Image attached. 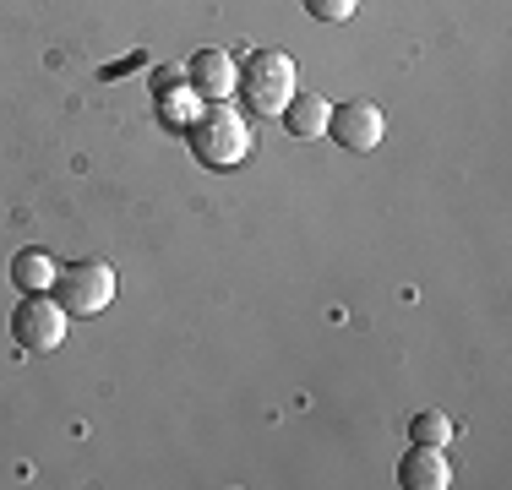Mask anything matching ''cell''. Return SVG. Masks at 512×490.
Instances as JSON below:
<instances>
[{
    "instance_id": "6da1fadb",
    "label": "cell",
    "mask_w": 512,
    "mask_h": 490,
    "mask_svg": "<svg viewBox=\"0 0 512 490\" xmlns=\"http://www.w3.org/2000/svg\"><path fill=\"white\" fill-rule=\"evenodd\" d=\"M186 142H191V153H197V164H207V169H235L240 158L251 153V131L229 104H207L186 126Z\"/></svg>"
},
{
    "instance_id": "7a4b0ae2",
    "label": "cell",
    "mask_w": 512,
    "mask_h": 490,
    "mask_svg": "<svg viewBox=\"0 0 512 490\" xmlns=\"http://www.w3.org/2000/svg\"><path fill=\"white\" fill-rule=\"evenodd\" d=\"M235 88L246 93V104L256 115H278V109L289 104V93H295V60H289L284 49H251L240 77H235Z\"/></svg>"
},
{
    "instance_id": "3957f363",
    "label": "cell",
    "mask_w": 512,
    "mask_h": 490,
    "mask_svg": "<svg viewBox=\"0 0 512 490\" xmlns=\"http://www.w3.org/2000/svg\"><path fill=\"white\" fill-rule=\"evenodd\" d=\"M55 300L66 305V316H99L115 300V267L88 256V262H71L66 273H55Z\"/></svg>"
},
{
    "instance_id": "277c9868",
    "label": "cell",
    "mask_w": 512,
    "mask_h": 490,
    "mask_svg": "<svg viewBox=\"0 0 512 490\" xmlns=\"http://www.w3.org/2000/svg\"><path fill=\"white\" fill-rule=\"evenodd\" d=\"M11 338L22 354H50L66 343V305L50 294H22V305L11 311Z\"/></svg>"
},
{
    "instance_id": "5b68a950",
    "label": "cell",
    "mask_w": 512,
    "mask_h": 490,
    "mask_svg": "<svg viewBox=\"0 0 512 490\" xmlns=\"http://www.w3.org/2000/svg\"><path fill=\"white\" fill-rule=\"evenodd\" d=\"M327 137L344 147V153H371V147H382V137H387V115L371 98H349V104H338L333 115H327Z\"/></svg>"
},
{
    "instance_id": "8992f818",
    "label": "cell",
    "mask_w": 512,
    "mask_h": 490,
    "mask_svg": "<svg viewBox=\"0 0 512 490\" xmlns=\"http://www.w3.org/2000/svg\"><path fill=\"white\" fill-rule=\"evenodd\" d=\"M235 60H229V49H197L186 66V88L202 98V104H224L229 93H235Z\"/></svg>"
},
{
    "instance_id": "52a82bcc",
    "label": "cell",
    "mask_w": 512,
    "mask_h": 490,
    "mask_svg": "<svg viewBox=\"0 0 512 490\" xmlns=\"http://www.w3.org/2000/svg\"><path fill=\"white\" fill-rule=\"evenodd\" d=\"M398 485H409V490H447V485H453V469H447L442 447L414 441L404 458H398Z\"/></svg>"
},
{
    "instance_id": "ba28073f",
    "label": "cell",
    "mask_w": 512,
    "mask_h": 490,
    "mask_svg": "<svg viewBox=\"0 0 512 490\" xmlns=\"http://www.w3.org/2000/svg\"><path fill=\"white\" fill-rule=\"evenodd\" d=\"M278 115H284L289 137L311 142V137H327V115H333V104H327L322 93H289V104L278 109Z\"/></svg>"
},
{
    "instance_id": "9c48e42d",
    "label": "cell",
    "mask_w": 512,
    "mask_h": 490,
    "mask_svg": "<svg viewBox=\"0 0 512 490\" xmlns=\"http://www.w3.org/2000/svg\"><path fill=\"white\" fill-rule=\"evenodd\" d=\"M11 284H17L22 294H50L55 289V256L50 251H22L17 262H11Z\"/></svg>"
},
{
    "instance_id": "30bf717a",
    "label": "cell",
    "mask_w": 512,
    "mask_h": 490,
    "mask_svg": "<svg viewBox=\"0 0 512 490\" xmlns=\"http://www.w3.org/2000/svg\"><path fill=\"white\" fill-rule=\"evenodd\" d=\"M409 436L425 441V447H447V441H453V420H447L442 409H425V414L409 420Z\"/></svg>"
},
{
    "instance_id": "8fae6325",
    "label": "cell",
    "mask_w": 512,
    "mask_h": 490,
    "mask_svg": "<svg viewBox=\"0 0 512 490\" xmlns=\"http://www.w3.org/2000/svg\"><path fill=\"white\" fill-rule=\"evenodd\" d=\"M306 11L316 22H349L360 11V0H306Z\"/></svg>"
},
{
    "instance_id": "7c38bea8",
    "label": "cell",
    "mask_w": 512,
    "mask_h": 490,
    "mask_svg": "<svg viewBox=\"0 0 512 490\" xmlns=\"http://www.w3.org/2000/svg\"><path fill=\"white\" fill-rule=\"evenodd\" d=\"M180 82H186V71L164 66V71H158V77H153V93H158V98H169V93H180Z\"/></svg>"
}]
</instances>
